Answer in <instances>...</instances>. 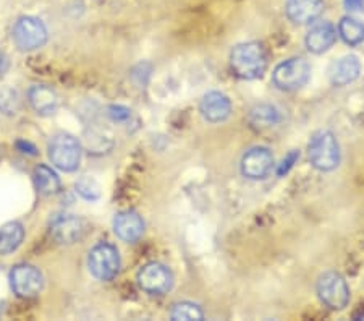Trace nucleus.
<instances>
[{
	"label": "nucleus",
	"mask_w": 364,
	"mask_h": 321,
	"mask_svg": "<svg viewBox=\"0 0 364 321\" xmlns=\"http://www.w3.org/2000/svg\"><path fill=\"white\" fill-rule=\"evenodd\" d=\"M230 68L242 80L261 78L267 68V54L261 43L237 44L230 52Z\"/></svg>",
	"instance_id": "nucleus-1"
},
{
	"label": "nucleus",
	"mask_w": 364,
	"mask_h": 321,
	"mask_svg": "<svg viewBox=\"0 0 364 321\" xmlns=\"http://www.w3.org/2000/svg\"><path fill=\"white\" fill-rule=\"evenodd\" d=\"M309 161L321 172H331L340 162V148L332 132L319 130L311 137L308 146Z\"/></svg>",
	"instance_id": "nucleus-2"
},
{
	"label": "nucleus",
	"mask_w": 364,
	"mask_h": 321,
	"mask_svg": "<svg viewBox=\"0 0 364 321\" xmlns=\"http://www.w3.org/2000/svg\"><path fill=\"white\" fill-rule=\"evenodd\" d=\"M87 266L92 276L99 281H112L120 271L119 250L112 243H97L87 256Z\"/></svg>",
	"instance_id": "nucleus-3"
},
{
	"label": "nucleus",
	"mask_w": 364,
	"mask_h": 321,
	"mask_svg": "<svg viewBox=\"0 0 364 321\" xmlns=\"http://www.w3.org/2000/svg\"><path fill=\"white\" fill-rule=\"evenodd\" d=\"M49 157L52 164L60 171L73 172L81 161V144L68 133H58L49 143Z\"/></svg>",
	"instance_id": "nucleus-4"
},
{
	"label": "nucleus",
	"mask_w": 364,
	"mask_h": 321,
	"mask_svg": "<svg viewBox=\"0 0 364 321\" xmlns=\"http://www.w3.org/2000/svg\"><path fill=\"white\" fill-rule=\"evenodd\" d=\"M316 290L321 302L332 310H343L350 302V289L342 274L327 271L322 274L316 284Z\"/></svg>",
	"instance_id": "nucleus-5"
},
{
	"label": "nucleus",
	"mask_w": 364,
	"mask_h": 321,
	"mask_svg": "<svg viewBox=\"0 0 364 321\" xmlns=\"http://www.w3.org/2000/svg\"><path fill=\"white\" fill-rule=\"evenodd\" d=\"M311 77L309 63L301 57L289 58L279 63L272 73L274 85L282 91H296L308 83Z\"/></svg>",
	"instance_id": "nucleus-6"
},
{
	"label": "nucleus",
	"mask_w": 364,
	"mask_h": 321,
	"mask_svg": "<svg viewBox=\"0 0 364 321\" xmlns=\"http://www.w3.org/2000/svg\"><path fill=\"white\" fill-rule=\"evenodd\" d=\"M14 41L20 51L41 49L47 43V28L36 16H21L14 26Z\"/></svg>",
	"instance_id": "nucleus-7"
},
{
	"label": "nucleus",
	"mask_w": 364,
	"mask_h": 321,
	"mask_svg": "<svg viewBox=\"0 0 364 321\" xmlns=\"http://www.w3.org/2000/svg\"><path fill=\"white\" fill-rule=\"evenodd\" d=\"M11 289L23 299H33L43 290L44 279L39 270L31 265H16L10 273Z\"/></svg>",
	"instance_id": "nucleus-8"
},
{
	"label": "nucleus",
	"mask_w": 364,
	"mask_h": 321,
	"mask_svg": "<svg viewBox=\"0 0 364 321\" xmlns=\"http://www.w3.org/2000/svg\"><path fill=\"white\" fill-rule=\"evenodd\" d=\"M139 288L148 294H166L173 285V276L167 266L161 263H148L138 273Z\"/></svg>",
	"instance_id": "nucleus-9"
},
{
	"label": "nucleus",
	"mask_w": 364,
	"mask_h": 321,
	"mask_svg": "<svg viewBox=\"0 0 364 321\" xmlns=\"http://www.w3.org/2000/svg\"><path fill=\"white\" fill-rule=\"evenodd\" d=\"M240 167H242V174L246 179L262 180L272 171L274 156L264 146H256V148H251L248 153H245Z\"/></svg>",
	"instance_id": "nucleus-10"
},
{
	"label": "nucleus",
	"mask_w": 364,
	"mask_h": 321,
	"mask_svg": "<svg viewBox=\"0 0 364 321\" xmlns=\"http://www.w3.org/2000/svg\"><path fill=\"white\" fill-rule=\"evenodd\" d=\"M86 224L78 216L63 214L57 216L50 224V232L57 242L60 243H75L85 236Z\"/></svg>",
	"instance_id": "nucleus-11"
},
{
	"label": "nucleus",
	"mask_w": 364,
	"mask_h": 321,
	"mask_svg": "<svg viewBox=\"0 0 364 321\" xmlns=\"http://www.w3.org/2000/svg\"><path fill=\"white\" fill-rule=\"evenodd\" d=\"M199 110L205 120L210 124H219L227 120L232 114V102L228 96L220 91H209L204 95L199 104Z\"/></svg>",
	"instance_id": "nucleus-12"
},
{
	"label": "nucleus",
	"mask_w": 364,
	"mask_h": 321,
	"mask_svg": "<svg viewBox=\"0 0 364 321\" xmlns=\"http://www.w3.org/2000/svg\"><path fill=\"white\" fill-rule=\"evenodd\" d=\"M327 73L333 86H346L360 77L361 63L356 56H343L331 63Z\"/></svg>",
	"instance_id": "nucleus-13"
},
{
	"label": "nucleus",
	"mask_w": 364,
	"mask_h": 321,
	"mask_svg": "<svg viewBox=\"0 0 364 321\" xmlns=\"http://www.w3.org/2000/svg\"><path fill=\"white\" fill-rule=\"evenodd\" d=\"M324 2L322 0H287L285 14L296 25H308L319 19Z\"/></svg>",
	"instance_id": "nucleus-14"
},
{
	"label": "nucleus",
	"mask_w": 364,
	"mask_h": 321,
	"mask_svg": "<svg viewBox=\"0 0 364 321\" xmlns=\"http://www.w3.org/2000/svg\"><path fill=\"white\" fill-rule=\"evenodd\" d=\"M337 41V29L332 23L318 21L306 34V48L313 54H322L332 48Z\"/></svg>",
	"instance_id": "nucleus-15"
},
{
	"label": "nucleus",
	"mask_w": 364,
	"mask_h": 321,
	"mask_svg": "<svg viewBox=\"0 0 364 321\" xmlns=\"http://www.w3.org/2000/svg\"><path fill=\"white\" fill-rule=\"evenodd\" d=\"M114 231L123 242H138L144 233V223L141 216L134 211H122L115 216Z\"/></svg>",
	"instance_id": "nucleus-16"
},
{
	"label": "nucleus",
	"mask_w": 364,
	"mask_h": 321,
	"mask_svg": "<svg viewBox=\"0 0 364 321\" xmlns=\"http://www.w3.org/2000/svg\"><path fill=\"white\" fill-rule=\"evenodd\" d=\"M28 99L39 115L54 114L58 106L57 93L46 85H34L28 93Z\"/></svg>",
	"instance_id": "nucleus-17"
},
{
	"label": "nucleus",
	"mask_w": 364,
	"mask_h": 321,
	"mask_svg": "<svg viewBox=\"0 0 364 321\" xmlns=\"http://www.w3.org/2000/svg\"><path fill=\"white\" fill-rule=\"evenodd\" d=\"M25 238V229L20 223H7L0 227V255H10L20 247Z\"/></svg>",
	"instance_id": "nucleus-18"
},
{
	"label": "nucleus",
	"mask_w": 364,
	"mask_h": 321,
	"mask_svg": "<svg viewBox=\"0 0 364 321\" xmlns=\"http://www.w3.org/2000/svg\"><path fill=\"white\" fill-rule=\"evenodd\" d=\"M34 184H36V189L41 195H54L60 190V179L58 175L52 171L50 167H47L44 164L38 166L34 169Z\"/></svg>",
	"instance_id": "nucleus-19"
},
{
	"label": "nucleus",
	"mask_w": 364,
	"mask_h": 321,
	"mask_svg": "<svg viewBox=\"0 0 364 321\" xmlns=\"http://www.w3.org/2000/svg\"><path fill=\"white\" fill-rule=\"evenodd\" d=\"M250 122L256 128H271L280 122V112L271 104H257L251 109Z\"/></svg>",
	"instance_id": "nucleus-20"
},
{
	"label": "nucleus",
	"mask_w": 364,
	"mask_h": 321,
	"mask_svg": "<svg viewBox=\"0 0 364 321\" xmlns=\"http://www.w3.org/2000/svg\"><path fill=\"white\" fill-rule=\"evenodd\" d=\"M337 33L348 46H358L364 41V25L353 16H343L338 23Z\"/></svg>",
	"instance_id": "nucleus-21"
},
{
	"label": "nucleus",
	"mask_w": 364,
	"mask_h": 321,
	"mask_svg": "<svg viewBox=\"0 0 364 321\" xmlns=\"http://www.w3.org/2000/svg\"><path fill=\"white\" fill-rule=\"evenodd\" d=\"M170 318L173 321H191V320H203L204 318V313L201 308H199L196 303H191V302H180V303H175L172 307V310H170Z\"/></svg>",
	"instance_id": "nucleus-22"
},
{
	"label": "nucleus",
	"mask_w": 364,
	"mask_h": 321,
	"mask_svg": "<svg viewBox=\"0 0 364 321\" xmlns=\"http://www.w3.org/2000/svg\"><path fill=\"white\" fill-rule=\"evenodd\" d=\"M76 194L87 201H96L101 198V185H99L92 177H81L75 184Z\"/></svg>",
	"instance_id": "nucleus-23"
},
{
	"label": "nucleus",
	"mask_w": 364,
	"mask_h": 321,
	"mask_svg": "<svg viewBox=\"0 0 364 321\" xmlns=\"http://www.w3.org/2000/svg\"><path fill=\"white\" fill-rule=\"evenodd\" d=\"M18 109H20L18 93L11 90V88H2V90H0V110H2L4 114L11 115L18 112Z\"/></svg>",
	"instance_id": "nucleus-24"
},
{
	"label": "nucleus",
	"mask_w": 364,
	"mask_h": 321,
	"mask_svg": "<svg viewBox=\"0 0 364 321\" xmlns=\"http://www.w3.org/2000/svg\"><path fill=\"white\" fill-rule=\"evenodd\" d=\"M109 115L112 117V120H115V122H123L130 117V110H128L127 107H122V106H112V107H109Z\"/></svg>",
	"instance_id": "nucleus-25"
},
{
	"label": "nucleus",
	"mask_w": 364,
	"mask_h": 321,
	"mask_svg": "<svg viewBox=\"0 0 364 321\" xmlns=\"http://www.w3.org/2000/svg\"><path fill=\"white\" fill-rule=\"evenodd\" d=\"M105 142H107V140L102 138L101 135H96V133H92V135L87 138V146H90L91 149L105 151V149L110 148V146H105Z\"/></svg>",
	"instance_id": "nucleus-26"
},
{
	"label": "nucleus",
	"mask_w": 364,
	"mask_h": 321,
	"mask_svg": "<svg viewBox=\"0 0 364 321\" xmlns=\"http://www.w3.org/2000/svg\"><path fill=\"white\" fill-rule=\"evenodd\" d=\"M343 5L350 14H358L364 10V0H343Z\"/></svg>",
	"instance_id": "nucleus-27"
},
{
	"label": "nucleus",
	"mask_w": 364,
	"mask_h": 321,
	"mask_svg": "<svg viewBox=\"0 0 364 321\" xmlns=\"http://www.w3.org/2000/svg\"><path fill=\"white\" fill-rule=\"evenodd\" d=\"M296 153H290L289 154V157H287V159H284V162H282V166H280V169H279V174L282 175V174H284V171L287 172V171H289V169L293 166V162H295L296 161Z\"/></svg>",
	"instance_id": "nucleus-28"
}]
</instances>
